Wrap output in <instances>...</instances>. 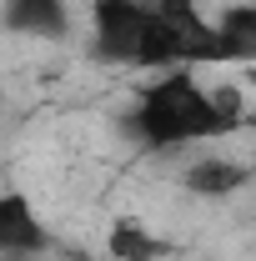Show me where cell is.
<instances>
[{"label": "cell", "mask_w": 256, "mask_h": 261, "mask_svg": "<svg viewBox=\"0 0 256 261\" xmlns=\"http://www.w3.org/2000/svg\"><path fill=\"white\" fill-rule=\"evenodd\" d=\"M5 25L31 40H61L70 31L65 0H5Z\"/></svg>", "instance_id": "cell-6"}, {"label": "cell", "mask_w": 256, "mask_h": 261, "mask_svg": "<svg viewBox=\"0 0 256 261\" xmlns=\"http://www.w3.org/2000/svg\"><path fill=\"white\" fill-rule=\"evenodd\" d=\"M106 256L111 261H171V241H161L136 216H116L106 231Z\"/></svg>", "instance_id": "cell-5"}, {"label": "cell", "mask_w": 256, "mask_h": 261, "mask_svg": "<svg viewBox=\"0 0 256 261\" xmlns=\"http://www.w3.org/2000/svg\"><path fill=\"white\" fill-rule=\"evenodd\" d=\"M50 241V231L40 221V211L31 206L25 191H0V256H35Z\"/></svg>", "instance_id": "cell-3"}, {"label": "cell", "mask_w": 256, "mask_h": 261, "mask_svg": "<svg viewBox=\"0 0 256 261\" xmlns=\"http://www.w3.org/2000/svg\"><path fill=\"white\" fill-rule=\"evenodd\" d=\"M246 181H251L246 161H241V156H226V151H201V156H191L186 171H181V186L191 196H206V201H221V196L241 191Z\"/></svg>", "instance_id": "cell-4"}, {"label": "cell", "mask_w": 256, "mask_h": 261, "mask_svg": "<svg viewBox=\"0 0 256 261\" xmlns=\"http://www.w3.org/2000/svg\"><path fill=\"white\" fill-rule=\"evenodd\" d=\"M241 126H246L241 86H201L196 65L161 70L136 96V116H131V130L146 151H191Z\"/></svg>", "instance_id": "cell-1"}, {"label": "cell", "mask_w": 256, "mask_h": 261, "mask_svg": "<svg viewBox=\"0 0 256 261\" xmlns=\"http://www.w3.org/2000/svg\"><path fill=\"white\" fill-rule=\"evenodd\" d=\"M146 25V0H96L91 5V31H96V56L111 65L136 61V40Z\"/></svg>", "instance_id": "cell-2"}]
</instances>
